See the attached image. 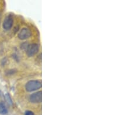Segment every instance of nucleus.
<instances>
[{"mask_svg": "<svg viewBox=\"0 0 131 115\" xmlns=\"http://www.w3.org/2000/svg\"><path fill=\"white\" fill-rule=\"evenodd\" d=\"M41 82L39 80H30L28 81L25 85L27 91L32 92L37 90L41 87Z\"/></svg>", "mask_w": 131, "mask_h": 115, "instance_id": "1", "label": "nucleus"}, {"mask_svg": "<svg viewBox=\"0 0 131 115\" xmlns=\"http://www.w3.org/2000/svg\"><path fill=\"white\" fill-rule=\"evenodd\" d=\"M39 47L37 44H31L27 46L26 48V54L29 57H31L36 54L39 51Z\"/></svg>", "mask_w": 131, "mask_h": 115, "instance_id": "2", "label": "nucleus"}, {"mask_svg": "<svg viewBox=\"0 0 131 115\" xmlns=\"http://www.w3.org/2000/svg\"><path fill=\"white\" fill-rule=\"evenodd\" d=\"M29 101L31 103L37 104L40 103L42 99V93L41 91H38L37 93L31 94L29 97Z\"/></svg>", "mask_w": 131, "mask_h": 115, "instance_id": "3", "label": "nucleus"}, {"mask_svg": "<svg viewBox=\"0 0 131 115\" xmlns=\"http://www.w3.org/2000/svg\"><path fill=\"white\" fill-rule=\"evenodd\" d=\"M31 35V31L27 28H23L21 29V30L19 32L18 37L21 40H24L29 39Z\"/></svg>", "mask_w": 131, "mask_h": 115, "instance_id": "4", "label": "nucleus"}, {"mask_svg": "<svg viewBox=\"0 0 131 115\" xmlns=\"http://www.w3.org/2000/svg\"><path fill=\"white\" fill-rule=\"evenodd\" d=\"M14 24V19L12 16H8L5 18V19L4 20L3 27L4 29L6 30H9L12 28V26Z\"/></svg>", "mask_w": 131, "mask_h": 115, "instance_id": "5", "label": "nucleus"}, {"mask_svg": "<svg viewBox=\"0 0 131 115\" xmlns=\"http://www.w3.org/2000/svg\"><path fill=\"white\" fill-rule=\"evenodd\" d=\"M8 113V110L5 105L2 102H0V114H6Z\"/></svg>", "mask_w": 131, "mask_h": 115, "instance_id": "6", "label": "nucleus"}, {"mask_svg": "<svg viewBox=\"0 0 131 115\" xmlns=\"http://www.w3.org/2000/svg\"><path fill=\"white\" fill-rule=\"evenodd\" d=\"M5 100L8 103V104L9 105H13V101H12V99L11 97H10V95L8 93H7L5 95Z\"/></svg>", "mask_w": 131, "mask_h": 115, "instance_id": "7", "label": "nucleus"}, {"mask_svg": "<svg viewBox=\"0 0 131 115\" xmlns=\"http://www.w3.org/2000/svg\"><path fill=\"white\" fill-rule=\"evenodd\" d=\"M25 115H35V114L31 110H27V111L25 112Z\"/></svg>", "mask_w": 131, "mask_h": 115, "instance_id": "8", "label": "nucleus"}, {"mask_svg": "<svg viewBox=\"0 0 131 115\" xmlns=\"http://www.w3.org/2000/svg\"><path fill=\"white\" fill-rule=\"evenodd\" d=\"M0 21H1V16H0Z\"/></svg>", "mask_w": 131, "mask_h": 115, "instance_id": "9", "label": "nucleus"}]
</instances>
